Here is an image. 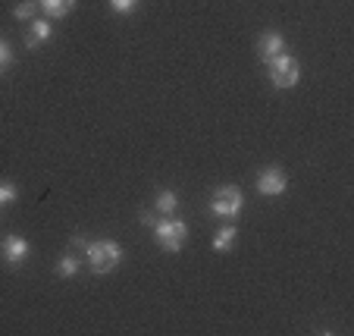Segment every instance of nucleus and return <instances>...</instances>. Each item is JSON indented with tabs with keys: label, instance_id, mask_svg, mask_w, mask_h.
I'll return each mask as SVG.
<instances>
[{
	"label": "nucleus",
	"instance_id": "f257e3e1",
	"mask_svg": "<svg viewBox=\"0 0 354 336\" xmlns=\"http://www.w3.org/2000/svg\"><path fill=\"white\" fill-rule=\"evenodd\" d=\"M85 255H88V267H91V274H97V276L116 270L120 267V261H122V249H120V242H113V239L88 242Z\"/></svg>",
	"mask_w": 354,
	"mask_h": 336
},
{
	"label": "nucleus",
	"instance_id": "f03ea898",
	"mask_svg": "<svg viewBox=\"0 0 354 336\" xmlns=\"http://www.w3.org/2000/svg\"><path fill=\"white\" fill-rule=\"evenodd\" d=\"M151 229H154L157 245H160L163 251H169V255L182 251V245H185V239H188V227L173 214H163L160 220L151 223Z\"/></svg>",
	"mask_w": 354,
	"mask_h": 336
},
{
	"label": "nucleus",
	"instance_id": "7ed1b4c3",
	"mask_svg": "<svg viewBox=\"0 0 354 336\" xmlns=\"http://www.w3.org/2000/svg\"><path fill=\"white\" fill-rule=\"evenodd\" d=\"M245 208V195H241L239 186H220L214 188V195H210V214L223 217L226 223H232L235 217L241 214Z\"/></svg>",
	"mask_w": 354,
	"mask_h": 336
},
{
	"label": "nucleus",
	"instance_id": "20e7f679",
	"mask_svg": "<svg viewBox=\"0 0 354 336\" xmlns=\"http://www.w3.org/2000/svg\"><path fill=\"white\" fill-rule=\"evenodd\" d=\"M270 69V82H273V88H279V91H286V88H295L301 79V63L295 60L292 54H279L273 57V60L267 63Z\"/></svg>",
	"mask_w": 354,
	"mask_h": 336
},
{
	"label": "nucleus",
	"instance_id": "39448f33",
	"mask_svg": "<svg viewBox=\"0 0 354 336\" xmlns=\"http://www.w3.org/2000/svg\"><path fill=\"white\" fill-rule=\"evenodd\" d=\"M28 255H32V245H28V239H22V236L10 233L0 239V258H3V264L7 267H22V264L28 261Z\"/></svg>",
	"mask_w": 354,
	"mask_h": 336
},
{
	"label": "nucleus",
	"instance_id": "423d86ee",
	"mask_svg": "<svg viewBox=\"0 0 354 336\" xmlns=\"http://www.w3.org/2000/svg\"><path fill=\"white\" fill-rule=\"evenodd\" d=\"M286 188H288V176L282 167H263L261 173H257V192H261V195L279 198Z\"/></svg>",
	"mask_w": 354,
	"mask_h": 336
},
{
	"label": "nucleus",
	"instance_id": "0eeeda50",
	"mask_svg": "<svg viewBox=\"0 0 354 336\" xmlns=\"http://www.w3.org/2000/svg\"><path fill=\"white\" fill-rule=\"evenodd\" d=\"M279 54H286V38H282L279 32H263L261 38H257V57H261L263 63H270Z\"/></svg>",
	"mask_w": 354,
	"mask_h": 336
},
{
	"label": "nucleus",
	"instance_id": "6e6552de",
	"mask_svg": "<svg viewBox=\"0 0 354 336\" xmlns=\"http://www.w3.org/2000/svg\"><path fill=\"white\" fill-rule=\"evenodd\" d=\"M54 38V26H50V19H32L28 22V32H26V47L28 51H38L44 41Z\"/></svg>",
	"mask_w": 354,
	"mask_h": 336
},
{
	"label": "nucleus",
	"instance_id": "1a4fd4ad",
	"mask_svg": "<svg viewBox=\"0 0 354 336\" xmlns=\"http://www.w3.org/2000/svg\"><path fill=\"white\" fill-rule=\"evenodd\" d=\"M38 7L44 10L47 19H63V16L73 13L75 0H38Z\"/></svg>",
	"mask_w": 354,
	"mask_h": 336
},
{
	"label": "nucleus",
	"instance_id": "9d476101",
	"mask_svg": "<svg viewBox=\"0 0 354 336\" xmlns=\"http://www.w3.org/2000/svg\"><path fill=\"white\" fill-rule=\"evenodd\" d=\"M154 211H160V214H176V211H179V195H176L173 188H160L154 195Z\"/></svg>",
	"mask_w": 354,
	"mask_h": 336
},
{
	"label": "nucleus",
	"instance_id": "9b49d317",
	"mask_svg": "<svg viewBox=\"0 0 354 336\" xmlns=\"http://www.w3.org/2000/svg\"><path fill=\"white\" fill-rule=\"evenodd\" d=\"M235 236H239V233H235V227H229V223H226V227H220V229L214 233V251H220V255L232 251Z\"/></svg>",
	"mask_w": 354,
	"mask_h": 336
},
{
	"label": "nucleus",
	"instance_id": "f8f14e48",
	"mask_svg": "<svg viewBox=\"0 0 354 336\" xmlns=\"http://www.w3.org/2000/svg\"><path fill=\"white\" fill-rule=\"evenodd\" d=\"M79 267H82V261L73 255V251H66V255L57 261V276H63V280H69V276H79Z\"/></svg>",
	"mask_w": 354,
	"mask_h": 336
},
{
	"label": "nucleus",
	"instance_id": "ddd939ff",
	"mask_svg": "<svg viewBox=\"0 0 354 336\" xmlns=\"http://www.w3.org/2000/svg\"><path fill=\"white\" fill-rule=\"evenodd\" d=\"M38 10H41V7H38V0H22V3H16V7H13V19H19V22H32Z\"/></svg>",
	"mask_w": 354,
	"mask_h": 336
},
{
	"label": "nucleus",
	"instance_id": "4468645a",
	"mask_svg": "<svg viewBox=\"0 0 354 336\" xmlns=\"http://www.w3.org/2000/svg\"><path fill=\"white\" fill-rule=\"evenodd\" d=\"M19 202V188L13 182H0V208H7V204H16Z\"/></svg>",
	"mask_w": 354,
	"mask_h": 336
},
{
	"label": "nucleus",
	"instance_id": "2eb2a0df",
	"mask_svg": "<svg viewBox=\"0 0 354 336\" xmlns=\"http://www.w3.org/2000/svg\"><path fill=\"white\" fill-rule=\"evenodd\" d=\"M138 7H141V0H110V10H113V13H120V16L135 13Z\"/></svg>",
	"mask_w": 354,
	"mask_h": 336
},
{
	"label": "nucleus",
	"instance_id": "dca6fc26",
	"mask_svg": "<svg viewBox=\"0 0 354 336\" xmlns=\"http://www.w3.org/2000/svg\"><path fill=\"white\" fill-rule=\"evenodd\" d=\"M10 67H13V47H10V41L0 38V76L7 73Z\"/></svg>",
	"mask_w": 354,
	"mask_h": 336
},
{
	"label": "nucleus",
	"instance_id": "f3484780",
	"mask_svg": "<svg viewBox=\"0 0 354 336\" xmlns=\"http://www.w3.org/2000/svg\"><path fill=\"white\" fill-rule=\"evenodd\" d=\"M73 249H82V251L88 249V239H85V236H73Z\"/></svg>",
	"mask_w": 354,
	"mask_h": 336
}]
</instances>
